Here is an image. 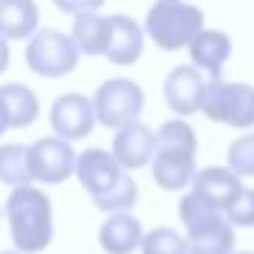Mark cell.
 I'll use <instances>...</instances> for the list:
<instances>
[{
    "instance_id": "1",
    "label": "cell",
    "mask_w": 254,
    "mask_h": 254,
    "mask_svg": "<svg viewBox=\"0 0 254 254\" xmlns=\"http://www.w3.org/2000/svg\"><path fill=\"white\" fill-rule=\"evenodd\" d=\"M74 175L90 194L93 205L104 213H121V210H131L137 205V181L107 150L88 148L77 153Z\"/></svg>"
},
{
    "instance_id": "2",
    "label": "cell",
    "mask_w": 254,
    "mask_h": 254,
    "mask_svg": "<svg viewBox=\"0 0 254 254\" xmlns=\"http://www.w3.org/2000/svg\"><path fill=\"white\" fill-rule=\"evenodd\" d=\"M3 213L17 252L39 254L52 243V202L33 183L14 186Z\"/></svg>"
},
{
    "instance_id": "3",
    "label": "cell",
    "mask_w": 254,
    "mask_h": 254,
    "mask_svg": "<svg viewBox=\"0 0 254 254\" xmlns=\"http://www.w3.org/2000/svg\"><path fill=\"white\" fill-rule=\"evenodd\" d=\"M205 28V14L186 0H156L145 17V33L159 50L178 52Z\"/></svg>"
},
{
    "instance_id": "4",
    "label": "cell",
    "mask_w": 254,
    "mask_h": 254,
    "mask_svg": "<svg viewBox=\"0 0 254 254\" xmlns=\"http://www.w3.org/2000/svg\"><path fill=\"white\" fill-rule=\"evenodd\" d=\"M199 112L213 123H227L232 128L254 126V88L246 82H224L221 77H208L199 99Z\"/></svg>"
},
{
    "instance_id": "5",
    "label": "cell",
    "mask_w": 254,
    "mask_h": 254,
    "mask_svg": "<svg viewBox=\"0 0 254 254\" xmlns=\"http://www.w3.org/2000/svg\"><path fill=\"white\" fill-rule=\"evenodd\" d=\"M79 55L82 52L77 50L71 33L47 28V30H36L28 39L25 66L44 79H61L68 77L79 66Z\"/></svg>"
},
{
    "instance_id": "6",
    "label": "cell",
    "mask_w": 254,
    "mask_h": 254,
    "mask_svg": "<svg viewBox=\"0 0 254 254\" xmlns=\"http://www.w3.org/2000/svg\"><path fill=\"white\" fill-rule=\"evenodd\" d=\"M142 107H145V90L134 79L126 77L107 79L93 93L96 123H101L104 128H121L126 123L139 121Z\"/></svg>"
},
{
    "instance_id": "7",
    "label": "cell",
    "mask_w": 254,
    "mask_h": 254,
    "mask_svg": "<svg viewBox=\"0 0 254 254\" xmlns=\"http://www.w3.org/2000/svg\"><path fill=\"white\" fill-rule=\"evenodd\" d=\"M30 150V170H33V181H41L47 186H58V183L68 181L74 175L77 167V153H74L71 142L58 134L52 137H41L33 145H28Z\"/></svg>"
},
{
    "instance_id": "8",
    "label": "cell",
    "mask_w": 254,
    "mask_h": 254,
    "mask_svg": "<svg viewBox=\"0 0 254 254\" xmlns=\"http://www.w3.org/2000/svg\"><path fill=\"white\" fill-rule=\"evenodd\" d=\"M50 126L58 137L77 142L96 128L93 99L85 93H63L50 107Z\"/></svg>"
},
{
    "instance_id": "9",
    "label": "cell",
    "mask_w": 254,
    "mask_h": 254,
    "mask_svg": "<svg viewBox=\"0 0 254 254\" xmlns=\"http://www.w3.org/2000/svg\"><path fill=\"white\" fill-rule=\"evenodd\" d=\"M153 153H156V134L145 123L134 121L115 128L112 156L123 170H142L145 164L153 161Z\"/></svg>"
},
{
    "instance_id": "10",
    "label": "cell",
    "mask_w": 254,
    "mask_h": 254,
    "mask_svg": "<svg viewBox=\"0 0 254 254\" xmlns=\"http://www.w3.org/2000/svg\"><path fill=\"white\" fill-rule=\"evenodd\" d=\"M205 77L197 66H175L164 79V101L172 112L181 118H189L199 112V99H202Z\"/></svg>"
},
{
    "instance_id": "11",
    "label": "cell",
    "mask_w": 254,
    "mask_h": 254,
    "mask_svg": "<svg viewBox=\"0 0 254 254\" xmlns=\"http://www.w3.org/2000/svg\"><path fill=\"white\" fill-rule=\"evenodd\" d=\"M197 150H186V148H159L156 145L153 153V181L159 189L164 191H181L191 183L194 172H197Z\"/></svg>"
},
{
    "instance_id": "12",
    "label": "cell",
    "mask_w": 254,
    "mask_h": 254,
    "mask_svg": "<svg viewBox=\"0 0 254 254\" xmlns=\"http://www.w3.org/2000/svg\"><path fill=\"white\" fill-rule=\"evenodd\" d=\"M145 30L137 19L126 14H112L110 17V44H107V61L115 66H131L142 58Z\"/></svg>"
},
{
    "instance_id": "13",
    "label": "cell",
    "mask_w": 254,
    "mask_h": 254,
    "mask_svg": "<svg viewBox=\"0 0 254 254\" xmlns=\"http://www.w3.org/2000/svg\"><path fill=\"white\" fill-rule=\"evenodd\" d=\"M232 55V41L224 30H199L189 44L191 66H197L208 77H221V68Z\"/></svg>"
},
{
    "instance_id": "14",
    "label": "cell",
    "mask_w": 254,
    "mask_h": 254,
    "mask_svg": "<svg viewBox=\"0 0 254 254\" xmlns=\"http://www.w3.org/2000/svg\"><path fill=\"white\" fill-rule=\"evenodd\" d=\"M241 189H243L241 175H235L230 167H205V170L194 172L191 178V191L199 194L202 199H208L219 210H224L238 197Z\"/></svg>"
},
{
    "instance_id": "15",
    "label": "cell",
    "mask_w": 254,
    "mask_h": 254,
    "mask_svg": "<svg viewBox=\"0 0 254 254\" xmlns=\"http://www.w3.org/2000/svg\"><path fill=\"white\" fill-rule=\"evenodd\" d=\"M186 246L189 254H232L235 246V227L227 221V216H213L197 227H189Z\"/></svg>"
},
{
    "instance_id": "16",
    "label": "cell",
    "mask_w": 254,
    "mask_h": 254,
    "mask_svg": "<svg viewBox=\"0 0 254 254\" xmlns=\"http://www.w3.org/2000/svg\"><path fill=\"white\" fill-rule=\"evenodd\" d=\"M142 224L137 216H131L128 210L121 213H110V219L101 224L99 230V243L107 254H131L142 243Z\"/></svg>"
},
{
    "instance_id": "17",
    "label": "cell",
    "mask_w": 254,
    "mask_h": 254,
    "mask_svg": "<svg viewBox=\"0 0 254 254\" xmlns=\"http://www.w3.org/2000/svg\"><path fill=\"white\" fill-rule=\"evenodd\" d=\"M39 30L36 0H0V36L8 41H25Z\"/></svg>"
},
{
    "instance_id": "18",
    "label": "cell",
    "mask_w": 254,
    "mask_h": 254,
    "mask_svg": "<svg viewBox=\"0 0 254 254\" xmlns=\"http://www.w3.org/2000/svg\"><path fill=\"white\" fill-rule=\"evenodd\" d=\"M71 39L82 55H90V58L107 55V44H110V17H101L99 11L77 14L74 25H71Z\"/></svg>"
},
{
    "instance_id": "19",
    "label": "cell",
    "mask_w": 254,
    "mask_h": 254,
    "mask_svg": "<svg viewBox=\"0 0 254 254\" xmlns=\"http://www.w3.org/2000/svg\"><path fill=\"white\" fill-rule=\"evenodd\" d=\"M0 99L6 101L8 107V118H11V128H28L36 123L41 112L39 96L28 88V85L19 82H8L0 88Z\"/></svg>"
},
{
    "instance_id": "20",
    "label": "cell",
    "mask_w": 254,
    "mask_h": 254,
    "mask_svg": "<svg viewBox=\"0 0 254 254\" xmlns=\"http://www.w3.org/2000/svg\"><path fill=\"white\" fill-rule=\"evenodd\" d=\"M0 183H6L11 189L33 183L28 145H17V142L0 145Z\"/></svg>"
},
{
    "instance_id": "21",
    "label": "cell",
    "mask_w": 254,
    "mask_h": 254,
    "mask_svg": "<svg viewBox=\"0 0 254 254\" xmlns=\"http://www.w3.org/2000/svg\"><path fill=\"white\" fill-rule=\"evenodd\" d=\"M142 254H189L186 238L172 227H156V230L145 232L142 243H139Z\"/></svg>"
},
{
    "instance_id": "22",
    "label": "cell",
    "mask_w": 254,
    "mask_h": 254,
    "mask_svg": "<svg viewBox=\"0 0 254 254\" xmlns=\"http://www.w3.org/2000/svg\"><path fill=\"white\" fill-rule=\"evenodd\" d=\"M156 145L159 148H186V150H197V134L189 126L183 118L161 123V128L156 131Z\"/></svg>"
},
{
    "instance_id": "23",
    "label": "cell",
    "mask_w": 254,
    "mask_h": 254,
    "mask_svg": "<svg viewBox=\"0 0 254 254\" xmlns=\"http://www.w3.org/2000/svg\"><path fill=\"white\" fill-rule=\"evenodd\" d=\"M227 164L235 175L254 178V134H243L227 148Z\"/></svg>"
},
{
    "instance_id": "24",
    "label": "cell",
    "mask_w": 254,
    "mask_h": 254,
    "mask_svg": "<svg viewBox=\"0 0 254 254\" xmlns=\"http://www.w3.org/2000/svg\"><path fill=\"white\" fill-rule=\"evenodd\" d=\"M178 213H181L183 227L189 230V227H197V224H202V221H208V219H213V216H219L221 210L213 208V205H210L208 199H202L199 194L189 191L186 197L181 199V205H178Z\"/></svg>"
},
{
    "instance_id": "25",
    "label": "cell",
    "mask_w": 254,
    "mask_h": 254,
    "mask_svg": "<svg viewBox=\"0 0 254 254\" xmlns=\"http://www.w3.org/2000/svg\"><path fill=\"white\" fill-rule=\"evenodd\" d=\"M224 216L232 227H254V189H241L224 208Z\"/></svg>"
},
{
    "instance_id": "26",
    "label": "cell",
    "mask_w": 254,
    "mask_h": 254,
    "mask_svg": "<svg viewBox=\"0 0 254 254\" xmlns=\"http://www.w3.org/2000/svg\"><path fill=\"white\" fill-rule=\"evenodd\" d=\"M52 3H55L58 11L71 14V17L85 14V11H99V8L104 6V0H52Z\"/></svg>"
},
{
    "instance_id": "27",
    "label": "cell",
    "mask_w": 254,
    "mask_h": 254,
    "mask_svg": "<svg viewBox=\"0 0 254 254\" xmlns=\"http://www.w3.org/2000/svg\"><path fill=\"white\" fill-rule=\"evenodd\" d=\"M8 61H11V47H8V39L0 36V74L8 68Z\"/></svg>"
},
{
    "instance_id": "28",
    "label": "cell",
    "mask_w": 254,
    "mask_h": 254,
    "mask_svg": "<svg viewBox=\"0 0 254 254\" xmlns=\"http://www.w3.org/2000/svg\"><path fill=\"white\" fill-rule=\"evenodd\" d=\"M11 128V118H8V107H6V101L0 99V137Z\"/></svg>"
},
{
    "instance_id": "29",
    "label": "cell",
    "mask_w": 254,
    "mask_h": 254,
    "mask_svg": "<svg viewBox=\"0 0 254 254\" xmlns=\"http://www.w3.org/2000/svg\"><path fill=\"white\" fill-rule=\"evenodd\" d=\"M0 254H22V252H0Z\"/></svg>"
},
{
    "instance_id": "30",
    "label": "cell",
    "mask_w": 254,
    "mask_h": 254,
    "mask_svg": "<svg viewBox=\"0 0 254 254\" xmlns=\"http://www.w3.org/2000/svg\"><path fill=\"white\" fill-rule=\"evenodd\" d=\"M232 254H252V252H232Z\"/></svg>"
}]
</instances>
